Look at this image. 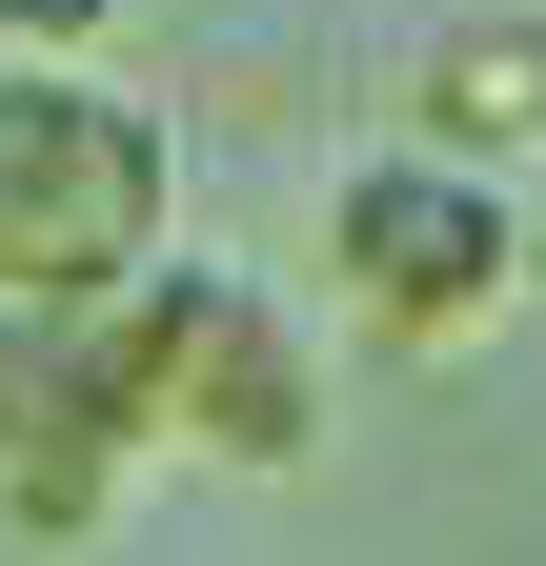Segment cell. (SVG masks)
<instances>
[{
	"instance_id": "obj_1",
	"label": "cell",
	"mask_w": 546,
	"mask_h": 566,
	"mask_svg": "<svg viewBox=\"0 0 546 566\" xmlns=\"http://www.w3.org/2000/svg\"><path fill=\"white\" fill-rule=\"evenodd\" d=\"M162 122L82 61H0V304H122L162 263Z\"/></svg>"
},
{
	"instance_id": "obj_2",
	"label": "cell",
	"mask_w": 546,
	"mask_h": 566,
	"mask_svg": "<svg viewBox=\"0 0 546 566\" xmlns=\"http://www.w3.org/2000/svg\"><path fill=\"white\" fill-rule=\"evenodd\" d=\"M122 385H143V446L162 465H304L324 446V365H304L284 283H243L202 243H162L143 283H122Z\"/></svg>"
},
{
	"instance_id": "obj_3",
	"label": "cell",
	"mask_w": 546,
	"mask_h": 566,
	"mask_svg": "<svg viewBox=\"0 0 546 566\" xmlns=\"http://www.w3.org/2000/svg\"><path fill=\"white\" fill-rule=\"evenodd\" d=\"M324 283H345V324L385 365H445L465 324L526 304V182L445 163V142H365L345 202H324Z\"/></svg>"
},
{
	"instance_id": "obj_4",
	"label": "cell",
	"mask_w": 546,
	"mask_h": 566,
	"mask_svg": "<svg viewBox=\"0 0 546 566\" xmlns=\"http://www.w3.org/2000/svg\"><path fill=\"white\" fill-rule=\"evenodd\" d=\"M143 385H122V304H0V526L102 546L143 485Z\"/></svg>"
},
{
	"instance_id": "obj_5",
	"label": "cell",
	"mask_w": 546,
	"mask_h": 566,
	"mask_svg": "<svg viewBox=\"0 0 546 566\" xmlns=\"http://www.w3.org/2000/svg\"><path fill=\"white\" fill-rule=\"evenodd\" d=\"M405 142H445V163L526 182V163H546V21H445V41H426V102H405Z\"/></svg>"
},
{
	"instance_id": "obj_6",
	"label": "cell",
	"mask_w": 546,
	"mask_h": 566,
	"mask_svg": "<svg viewBox=\"0 0 546 566\" xmlns=\"http://www.w3.org/2000/svg\"><path fill=\"white\" fill-rule=\"evenodd\" d=\"M0 41H102V0H0Z\"/></svg>"
},
{
	"instance_id": "obj_7",
	"label": "cell",
	"mask_w": 546,
	"mask_h": 566,
	"mask_svg": "<svg viewBox=\"0 0 546 566\" xmlns=\"http://www.w3.org/2000/svg\"><path fill=\"white\" fill-rule=\"evenodd\" d=\"M526 283H546V182H526Z\"/></svg>"
}]
</instances>
